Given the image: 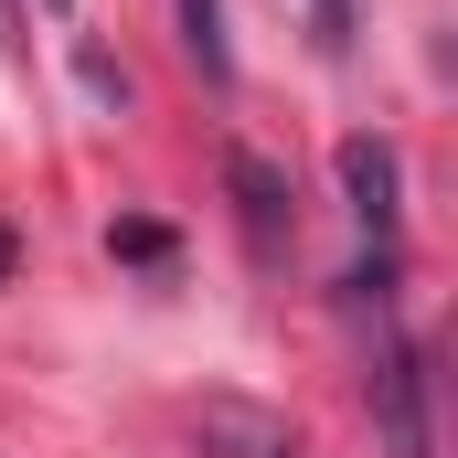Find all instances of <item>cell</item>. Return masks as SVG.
<instances>
[{
	"mask_svg": "<svg viewBox=\"0 0 458 458\" xmlns=\"http://www.w3.org/2000/svg\"><path fill=\"white\" fill-rule=\"evenodd\" d=\"M362 394H373V437H384V458H437V416H427V352L405 342L394 320L373 331V373H362Z\"/></svg>",
	"mask_w": 458,
	"mask_h": 458,
	"instance_id": "cell-1",
	"label": "cell"
},
{
	"mask_svg": "<svg viewBox=\"0 0 458 458\" xmlns=\"http://www.w3.org/2000/svg\"><path fill=\"white\" fill-rule=\"evenodd\" d=\"M192 437H203V458H310L288 416H267V405H245V394H203Z\"/></svg>",
	"mask_w": 458,
	"mask_h": 458,
	"instance_id": "cell-2",
	"label": "cell"
},
{
	"mask_svg": "<svg viewBox=\"0 0 458 458\" xmlns=\"http://www.w3.org/2000/svg\"><path fill=\"white\" fill-rule=\"evenodd\" d=\"M342 192H352V225H362L384 256H394L405 203H394V149H384V139H342Z\"/></svg>",
	"mask_w": 458,
	"mask_h": 458,
	"instance_id": "cell-3",
	"label": "cell"
},
{
	"mask_svg": "<svg viewBox=\"0 0 458 458\" xmlns=\"http://www.w3.org/2000/svg\"><path fill=\"white\" fill-rule=\"evenodd\" d=\"M225 182H234V214H245V245H256V256H277V245H288V171H267L256 149H234Z\"/></svg>",
	"mask_w": 458,
	"mask_h": 458,
	"instance_id": "cell-4",
	"label": "cell"
},
{
	"mask_svg": "<svg viewBox=\"0 0 458 458\" xmlns=\"http://www.w3.org/2000/svg\"><path fill=\"white\" fill-rule=\"evenodd\" d=\"M182 54H192L214 86L234 75V54H225V0H182Z\"/></svg>",
	"mask_w": 458,
	"mask_h": 458,
	"instance_id": "cell-5",
	"label": "cell"
},
{
	"mask_svg": "<svg viewBox=\"0 0 458 458\" xmlns=\"http://www.w3.org/2000/svg\"><path fill=\"white\" fill-rule=\"evenodd\" d=\"M320 43H331V54L352 43V0H320Z\"/></svg>",
	"mask_w": 458,
	"mask_h": 458,
	"instance_id": "cell-6",
	"label": "cell"
},
{
	"mask_svg": "<svg viewBox=\"0 0 458 458\" xmlns=\"http://www.w3.org/2000/svg\"><path fill=\"white\" fill-rule=\"evenodd\" d=\"M11 267H21V234H11V225H0V288H11Z\"/></svg>",
	"mask_w": 458,
	"mask_h": 458,
	"instance_id": "cell-7",
	"label": "cell"
},
{
	"mask_svg": "<svg viewBox=\"0 0 458 458\" xmlns=\"http://www.w3.org/2000/svg\"><path fill=\"white\" fill-rule=\"evenodd\" d=\"M43 11H54V21H64V11H75V0H43Z\"/></svg>",
	"mask_w": 458,
	"mask_h": 458,
	"instance_id": "cell-8",
	"label": "cell"
}]
</instances>
